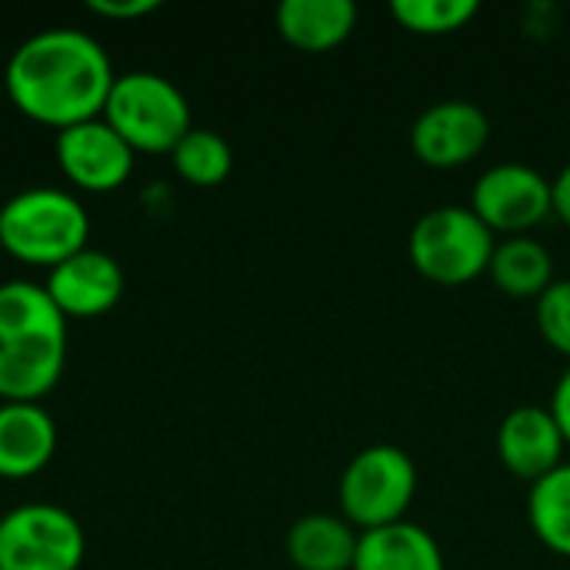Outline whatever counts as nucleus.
<instances>
[{
    "instance_id": "nucleus-21",
    "label": "nucleus",
    "mask_w": 570,
    "mask_h": 570,
    "mask_svg": "<svg viewBox=\"0 0 570 570\" xmlns=\"http://www.w3.org/2000/svg\"><path fill=\"white\" fill-rule=\"evenodd\" d=\"M534 304L541 337L570 361V281H554Z\"/></svg>"
},
{
    "instance_id": "nucleus-13",
    "label": "nucleus",
    "mask_w": 570,
    "mask_h": 570,
    "mask_svg": "<svg viewBox=\"0 0 570 570\" xmlns=\"http://www.w3.org/2000/svg\"><path fill=\"white\" fill-rule=\"evenodd\" d=\"M57 451V424L40 404H0V478L23 481L40 474Z\"/></svg>"
},
{
    "instance_id": "nucleus-19",
    "label": "nucleus",
    "mask_w": 570,
    "mask_h": 570,
    "mask_svg": "<svg viewBox=\"0 0 570 570\" xmlns=\"http://www.w3.org/2000/svg\"><path fill=\"white\" fill-rule=\"evenodd\" d=\"M174 170L194 187H217L230 177L234 150L230 144L207 127H190L187 137L170 150Z\"/></svg>"
},
{
    "instance_id": "nucleus-12",
    "label": "nucleus",
    "mask_w": 570,
    "mask_h": 570,
    "mask_svg": "<svg viewBox=\"0 0 570 570\" xmlns=\"http://www.w3.org/2000/svg\"><path fill=\"white\" fill-rule=\"evenodd\" d=\"M568 441L561 434V424L554 421L551 407L541 404H521L514 407L501 428H498V458L518 481H541L554 468H561Z\"/></svg>"
},
{
    "instance_id": "nucleus-16",
    "label": "nucleus",
    "mask_w": 570,
    "mask_h": 570,
    "mask_svg": "<svg viewBox=\"0 0 570 570\" xmlns=\"http://www.w3.org/2000/svg\"><path fill=\"white\" fill-rule=\"evenodd\" d=\"M351 570H444L438 541L411 521L364 531Z\"/></svg>"
},
{
    "instance_id": "nucleus-10",
    "label": "nucleus",
    "mask_w": 570,
    "mask_h": 570,
    "mask_svg": "<svg viewBox=\"0 0 570 570\" xmlns=\"http://www.w3.org/2000/svg\"><path fill=\"white\" fill-rule=\"evenodd\" d=\"M53 150L63 177L90 194L117 190L134 174V150L104 117L60 130Z\"/></svg>"
},
{
    "instance_id": "nucleus-7",
    "label": "nucleus",
    "mask_w": 570,
    "mask_h": 570,
    "mask_svg": "<svg viewBox=\"0 0 570 570\" xmlns=\"http://www.w3.org/2000/svg\"><path fill=\"white\" fill-rule=\"evenodd\" d=\"M87 538L57 504H20L0 518V570H77Z\"/></svg>"
},
{
    "instance_id": "nucleus-1",
    "label": "nucleus",
    "mask_w": 570,
    "mask_h": 570,
    "mask_svg": "<svg viewBox=\"0 0 570 570\" xmlns=\"http://www.w3.org/2000/svg\"><path fill=\"white\" fill-rule=\"evenodd\" d=\"M117 73L107 50L83 30L50 27L27 37L7 60L10 104L57 134L104 114Z\"/></svg>"
},
{
    "instance_id": "nucleus-18",
    "label": "nucleus",
    "mask_w": 570,
    "mask_h": 570,
    "mask_svg": "<svg viewBox=\"0 0 570 570\" xmlns=\"http://www.w3.org/2000/svg\"><path fill=\"white\" fill-rule=\"evenodd\" d=\"M528 521L534 538L558 558H570V464L531 484Z\"/></svg>"
},
{
    "instance_id": "nucleus-5",
    "label": "nucleus",
    "mask_w": 570,
    "mask_h": 570,
    "mask_svg": "<svg viewBox=\"0 0 570 570\" xmlns=\"http://www.w3.org/2000/svg\"><path fill=\"white\" fill-rule=\"evenodd\" d=\"M498 237L471 207L444 204L417 217L407 254L421 277L441 287H461L488 274Z\"/></svg>"
},
{
    "instance_id": "nucleus-4",
    "label": "nucleus",
    "mask_w": 570,
    "mask_h": 570,
    "mask_svg": "<svg viewBox=\"0 0 570 570\" xmlns=\"http://www.w3.org/2000/svg\"><path fill=\"white\" fill-rule=\"evenodd\" d=\"M100 117L134 154H170L190 130V104L184 90L154 70L117 73Z\"/></svg>"
},
{
    "instance_id": "nucleus-8",
    "label": "nucleus",
    "mask_w": 570,
    "mask_h": 570,
    "mask_svg": "<svg viewBox=\"0 0 570 570\" xmlns=\"http://www.w3.org/2000/svg\"><path fill=\"white\" fill-rule=\"evenodd\" d=\"M471 210L481 217V224L498 237H524L538 224H544L554 214L551 200V180L518 160L494 164L484 170L471 194Z\"/></svg>"
},
{
    "instance_id": "nucleus-15",
    "label": "nucleus",
    "mask_w": 570,
    "mask_h": 570,
    "mask_svg": "<svg viewBox=\"0 0 570 570\" xmlns=\"http://www.w3.org/2000/svg\"><path fill=\"white\" fill-rule=\"evenodd\" d=\"M361 531L334 514H307L287 531V558L297 570H351Z\"/></svg>"
},
{
    "instance_id": "nucleus-11",
    "label": "nucleus",
    "mask_w": 570,
    "mask_h": 570,
    "mask_svg": "<svg viewBox=\"0 0 570 570\" xmlns=\"http://www.w3.org/2000/svg\"><path fill=\"white\" fill-rule=\"evenodd\" d=\"M43 291L63 317H100L120 301L124 271L110 254L83 247L80 254L50 267Z\"/></svg>"
},
{
    "instance_id": "nucleus-3",
    "label": "nucleus",
    "mask_w": 570,
    "mask_h": 570,
    "mask_svg": "<svg viewBox=\"0 0 570 570\" xmlns=\"http://www.w3.org/2000/svg\"><path fill=\"white\" fill-rule=\"evenodd\" d=\"M90 237L83 204L60 187H27L0 207V247L37 267H57Z\"/></svg>"
},
{
    "instance_id": "nucleus-23",
    "label": "nucleus",
    "mask_w": 570,
    "mask_h": 570,
    "mask_svg": "<svg viewBox=\"0 0 570 570\" xmlns=\"http://www.w3.org/2000/svg\"><path fill=\"white\" fill-rule=\"evenodd\" d=\"M551 414H554V421L561 424V434H564V441L570 444V364H568V371L561 374L558 387H554V397H551Z\"/></svg>"
},
{
    "instance_id": "nucleus-9",
    "label": "nucleus",
    "mask_w": 570,
    "mask_h": 570,
    "mask_svg": "<svg viewBox=\"0 0 570 570\" xmlns=\"http://www.w3.org/2000/svg\"><path fill=\"white\" fill-rule=\"evenodd\" d=\"M491 140V117L471 100L431 104L411 127V150L424 167L454 170L484 154Z\"/></svg>"
},
{
    "instance_id": "nucleus-22",
    "label": "nucleus",
    "mask_w": 570,
    "mask_h": 570,
    "mask_svg": "<svg viewBox=\"0 0 570 570\" xmlns=\"http://www.w3.org/2000/svg\"><path fill=\"white\" fill-rule=\"evenodd\" d=\"M104 20H137L160 7V0H90L87 3Z\"/></svg>"
},
{
    "instance_id": "nucleus-20",
    "label": "nucleus",
    "mask_w": 570,
    "mask_h": 570,
    "mask_svg": "<svg viewBox=\"0 0 570 570\" xmlns=\"http://www.w3.org/2000/svg\"><path fill=\"white\" fill-rule=\"evenodd\" d=\"M391 13L407 33L448 37L464 30L481 13V7L478 0H394Z\"/></svg>"
},
{
    "instance_id": "nucleus-24",
    "label": "nucleus",
    "mask_w": 570,
    "mask_h": 570,
    "mask_svg": "<svg viewBox=\"0 0 570 570\" xmlns=\"http://www.w3.org/2000/svg\"><path fill=\"white\" fill-rule=\"evenodd\" d=\"M551 200H554V217L570 227V164L551 180Z\"/></svg>"
},
{
    "instance_id": "nucleus-2",
    "label": "nucleus",
    "mask_w": 570,
    "mask_h": 570,
    "mask_svg": "<svg viewBox=\"0 0 570 570\" xmlns=\"http://www.w3.org/2000/svg\"><path fill=\"white\" fill-rule=\"evenodd\" d=\"M67 364V317L43 284H0V401L40 404Z\"/></svg>"
},
{
    "instance_id": "nucleus-17",
    "label": "nucleus",
    "mask_w": 570,
    "mask_h": 570,
    "mask_svg": "<svg viewBox=\"0 0 570 570\" xmlns=\"http://www.w3.org/2000/svg\"><path fill=\"white\" fill-rule=\"evenodd\" d=\"M488 274L501 294L514 301H538L554 284V257L531 234L504 237L494 244Z\"/></svg>"
},
{
    "instance_id": "nucleus-6",
    "label": "nucleus",
    "mask_w": 570,
    "mask_h": 570,
    "mask_svg": "<svg viewBox=\"0 0 570 570\" xmlns=\"http://www.w3.org/2000/svg\"><path fill=\"white\" fill-rule=\"evenodd\" d=\"M417 494V468L407 451L394 444H371L351 458L341 474L337 501L344 521L361 534L401 524Z\"/></svg>"
},
{
    "instance_id": "nucleus-14",
    "label": "nucleus",
    "mask_w": 570,
    "mask_h": 570,
    "mask_svg": "<svg viewBox=\"0 0 570 570\" xmlns=\"http://www.w3.org/2000/svg\"><path fill=\"white\" fill-rule=\"evenodd\" d=\"M357 27L351 0H284L277 7L281 37L301 53H331Z\"/></svg>"
}]
</instances>
